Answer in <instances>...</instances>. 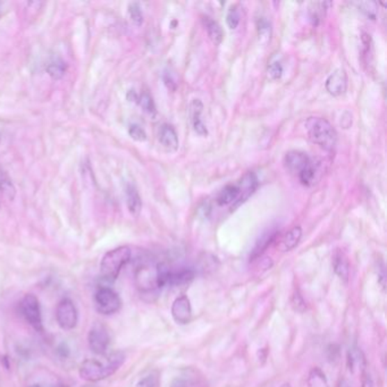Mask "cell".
I'll list each match as a JSON object with an SVG mask.
<instances>
[{
  "label": "cell",
  "mask_w": 387,
  "mask_h": 387,
  "mask_svg": "<svg viewBox=\"0 0 387 387\" xmlns=\"http://www.w3.org/2000/svg\"><path fill=\"white\" fill-rule=\"evenodd\" d=\"M139 105L141 106L142 109L148 114L154 115L156 113V106H155L154 99L148 93H141L138 95Z\"/></svg>",
  "instance_id": "obj_25"
},
{
  "label": "cell",
  "mask_w": 387,
  "mask_h": 387,
  "mask_svg": "<svg viewBox=\"0 0 387 387\" xmlns=\"http://www.w3.org/2000/svg\"><path fill=\"white\" fill-rule=\"evenodd\" d=\"M282 387H290V385H284V386Z\"/></svg>",
  "instance_id": "obj_36"
},
{
  "label": "cell",
  "mask_w": 387,
  "mask_h": 387,
  "mask_svg": "<svg viewBox=\"0 0 387 387\" xmlns=\"http://www.w3.org/2000/svg\"><path fill=\"white\" fill-rule=\"evenodd\" d=\"M31 387H40V386H38V385H33V386Z\"/></svg>",
  "instance_id": "obj_37"
},
{
  "label": "cell",
  "mask_w": 387,
  "mask_h": 387,
  "mask_svg": "<svg viewBox=\"0 0 387 387\" xmlns=\"http://www.w3.org/2000/svg\"><path fill=\"white\" fill-rule=\"evenodd\" d=\"M292 307L295 311H299V313H303L306 310V302H304L302 295L298 291L293 294Z\"/></svg>",
  "instance_id": "obj_31"
},
{
  "label": "cell",
  "mask_w": 387,
  "mask_h": 387,
  "mask_svg": "<svg viewBox=\"0 0 387 387\" xmlns=\"http://www.w3.org/2000/svg\"><path fill=\"white\" fill-rule=\"evenodd\" d=\"M129 15L131 21H132L136 26H140V25L143 23V14H142L141 7H140L139 3H129Z\"/></svg>",
  "instance_id": "obj_26"
},
{
  "label": "cell",
  "mask_w": 387,
  "mask_h": 387,
  "mask_svg": "<svg viewBox=\"0 0 387 387\" xmlns=\"http://www.w3.org/2000/svg\"><path fill=\"white\" fill-rule=\"evenodd\" d=\"M338 387H351V386L350 384L347 383V381H342L341 383H340V385H338Z\"/></svg>",
  "instance_id": "obj_35"
},
{
  "label": "cell",
  "mask_w": 387,
  "mask_h": 387,
  "mask_svg": "<svg viewBox=\"0 0 387 387\" xmlns=\"http://www.w3.org/2000/svg\"><path fill=\"white\" fill-rule=\"evenodd\" d=\"M301 237L302 228L300 226H295L283 237L278 248L282 252L291 251L294 249L295 246H298L299 243L301 241Z\"/></svg>",
  "instance_id": "obj_16"
},
{
  "label": "cell",
  "mask_w": 387,
  "mask_h": 387,
  "mask_svg": "<svg viewBox=\"0 0 387 387\" xmlns=\"http://www.w3.org/2000/svg\"><path fill=\"white\" fill-rule=\"evenodd\" d=\"M239 198H240V190L237 188V185H228L217 196V203L219 206H228L230 203H235Z\"/></svg>",
  "instance_id": "obj_20"
},
{
  "label": "cell",
  "mask_w": 387,
  "mask_h": 387,
  "mask_svg": "<svg viewBox=\"0 0 387 387\" xmlns=\"http://www.w3.org/2000/svg\"><path fill=\"white\" fill-rule=\"evenodd\" d=\"M333 267H334L335 274H336L342 281L347 282V280H349V275H350V266H349V262H347V258L345 257L343 252L338 251V253L334 255Z\"/></svg>",
  "instance_id": "obj_18"
},
{
  "label": "cell",
  "mask_w": 387,
  "mask_h": 387,
  "mask_svg": "<svg viewBox=\"0 0 387 387\" xmlns=\"http://www.w3.org/2000/svg\"><path fill=\"white\" fill-rule=\"evenodd\" d=\"M56 319L65 331H72L77 327L79 314L73 301L70 299H64L59 302L56 309Z\"/></svg>",
  "instance_id": "obj_7"
},
{
  "label": "cell",
  "mask_w": 387,
  "mask_h": 387,
  "mask_svg": "<svg viewBox=\"0 0 387 387\" xmlns=\"http://www.w3.org/2000/svg\"><path fill=\"white\" fill-rule=\"evenodd\" d=\"M95 303L97 310L105 316L116 314L122 307L120 297L109 287H102L97 291L95 295Z\"/></svg>",
  "instance_id": "obj_5"
},
{
  "label": "cell",
  "mask_w": 387,
  "mask_h": 387,
  "mask_svg": "<svg viewBox=\"0 0 387 387\" xmlns=\"http://www.w3.org/2000/svg\"><path fill=\"white\" fill-rule=\"evenodd\" d=\"M347 368L349 372L354 375H363L366 372V356L363 351L358 347H352L347 351Z\"/></svg>",
  "instance_id": "obj_12"
},
{
  "label": "cell",
  "mask_w": 387,
  "mask_h": 387,
  "mask_svg": "<svg viewBox=\"0 0 387 387\" xmlns=\"http://www.w3.org/2000/svg\"><path fill=\"white\" fill-rule=\"evenodd\" d=\"M226 23H228V28L232 29V30L237 28V25L240 23V15H239V13L237 12V10L230 8L228 16H226Z\"/></svg>",
  "instance_id": "obj_29"
},
{
  "label": "cell",
  "mask_w": 387,
  "mask_h": 387,
  "mask_svg": "<svg viewBox=\"0 0 387 387\" xmlns=\"http://www.w3.org/2000/svg\"><path fill=\"white\" fill-rule=\"evenodd\" d=\"M131 259L129 246H118L108 251L100 262V276L105 282L113 283L117 280L120 271Z\"/></svg>",
  "instance_id": "obj_3"
},
{
  "label": "cell",
  "mask_w": 387,
  "mask_h": 387,
  "mask_svg": "<svg viewBox=\"0 0 387 387\" xmlns=\"http://www.w3.org/2000/svg\"><path fill=\"white\" fill-rule=\"evenodd\" d=\"M125 192L126 205H127L129 212L136 217L140 215L142 210V200L139 194L138 189L133 184H127Z\"/></svg>",
  "instance_id": "obj_15"
},
{
  "label": "cell",
  "mask_w": 387,
  "mask_h": 387,
  "mask_svg": "<svg viewBox=\"0 0 387 387\" xmlns=\"http://www.w3.org/2000/svg\"><path fill=\"white\" fill-rule=\"evenodd\" d=\"M326 90L333 97L345 95L347 89V75L345 70H336L326 80Z\"/></svg>",
  "instance_id": "obj_10"
},
{
  "label": "cell",
  "mask_w": 387,
  "mask_h": 387,
  "mask_svg": "<svg viewBox=\"0 0 387 387\" xmlns=\"http://www.w3.org/2000/svg\"><path fill=\"white\" fill-rule=\"evenodd\" d=\"M172 316L176 323L185 325L190 323L192 317V307L187 295H181L176 299L172 306Z\"/></svg>",
  "instance_id": "obj_11"
},
{
  "label": "cell",
  "mask_w": 387,
  "mask_h": 387,
  "mask_svg": "<svg viewBox=\"0 0 387 387\" xmlns=\"http://www.w3.org/2000/svg\"><path fill=\"white\" fill-rule=\"evenodd\" d=\"M0 17H1V12H0Z\"/></svg>",
  "instance_id": "obj_38"
},
{
  "label": "cell",
  "mask_w": 387,
  "mask_h": 387,
  "mask_svg": "<svg viewBox=\"0 0 387 387\" xmlns=\"http://www.w3.org/2000/svg\"><path fill=\"white\" fill-rule=\"evenodd\" d=\"M191 122L194 125V129L199 136H207L208 131L203 120H201V114H203V102H200L199 99H194V102H191Z\"/></svg>",
  "instance_id": "obj_14"
},
{
  "label": "cell",
  "mask_w": 387,
  "mask_h": 387,
  "mask_svg": "<svg viewBox=\"0 0 387 387\" xmlns=\"http://www.w3.org/2000/svg\"><path fill=\"white\" fill-rule=\"evenodd\" d=\"M257 185H258V180L255 177V174L252 172L246 173L241 180L240 184L237 185V188L240 190L239 203H243L244 200L248 199L253 194V191L257 189Z\"/></svg>",
  "instance_id": "obj_17"
},
{
  "label": "cell",
  "mask_w": 387,
  "mask_h": 387,
  "mask_svg": "<svg viewBox=\"0 0 387 387\" xmlns=\"http://www.w3.org/2000/svg\"><path fill=\"white\" fill-rule=\"evenodd\" d=\"M171 387H188V384H187V381L184 379H182V378H176L173 381L172 384H171Z\"/></svg>",
  "instance_id": "obj_34"
},
{
  "label": "cell",
  "mask_w": 387,
  "mask_h": 387,
  "mask_svg": "<svg viewBox=\"0 0 387 387\" xmlns=\"http://www.w3.org/2000/svg\"><path fill=\"white\" fill-rule=\"evenodd\" d=\"M47 73L49 74L50 77L54 80H61L66 73V65L62 61L52 62L47 66Z\"/></svg>",
  "instance_id": "obj_24"
},
{
  "label": "cell",
  "mask_w": 387,
  "mask_h": 387,
  "mask_svg": "<svg viewBox=\"0 0 387 387\" xmlns=\"http://www.w3.org/2000/svg\"><path fill=\"white\" fill-rule=\"evenodd\" d=\"M136 387H157V377L155 375L145 376L136 383Z\"/></svg>",
  "instance_id": "obj_32"
},
{
  "label": "cell",
  "mask_w": 387,
  "mask_h": 387,
  "mask_svg": "<svg viewBox=\"0 0 387 387\" xmlns=\"http://www.w3.org/2000/svg\"><path fill=\"white\" fill-rule=\"evenodd\" d=\"M129 134L131 138L136 141L143 142L147 140V133L145 129H142L141 126L131 125L129 129Z\"/></svg>",
  "instance_id": "obj_28"
},
{
  "label": "cell",
  "mask_w": 387,
  "mask_h": 387,
  "mask_svg": "<svg viewBox=\"0 0 387 387\" xmlns=\"http://www.w3.org/2000/svg\"><path fill=\"white\" fill-rule=\"evenodd\" d=\"M363 387H377L375 381L372 379V376L369 375L368 372H363Z\"/></svg>",
  "instance_id": "obj_33"
},
{
  "label": "cell",
  "mask_w": 387,
  "mask_h": 387,
  "mask_svg": "<svg viewBox=\"0 0 387 387\" xmlns=\"http://www.w3.org/2000/svg\"><path fill=\"white\" fill-rule=\"evenodd\" d=\"M203 24H205L207 33L210 35L212 42L219 45L223 41V39H224V32L221 30V25L217 22L212 21L210 17H205L203 19Z\"/></svg>",
  "instance_id": "obj_21"
},
{
  "label": "cell",
  "mask_w": 387,
  "mask_h": 387,
  "mask_svg": "<svg viewBox=\"0 0 387 387\" xmlns=\"http://www.w3.org/2000/svg\"><path fill=\"white\" fill-rule=\"evenodd\" d=\"M125 361V354L122 351H115L104 354L100 359H88L80 366V377L90 383H97L114 375Z\"/></svg>",
  "instance_id": "obj_1"
},
{
  "label": "cell",
  "mask_w": 387,
  "mask_h": 387,
  "mask_svg": "<svg viewBox=\"0 0 387 387\" xmlns=\"http://www.w3.org/2000/svg\"><path fill=\"white\" fill-rule=\"evenodd\" d=\"M158 277H159L158 266L157 267H149V266L140 267L136 275V286L139 290H141L142 292L154 291L155 289L159 287Z\"/></svg>",
  "instance_id": "obj_9"
},
{
  "label": "cell",
  "mask_w": 387,
  "mask_h": 387,
  "mask_svg": "<svg viewBox=\"0 0 387 387\" xmlns=\"http://www.w3.org/2000/svg\"><path fill=\"white\" fill-rule=\"evenodd\" d=\"M158 140H159L160 145L168 151H176L180 145L177 133H176L175 129L169 124H164L160 126Z\"/></svg>",
  "instance_id": "obj_13"
},
{
  "label": "cell",
  "mask_w": 387,
  "mask_h": 387,
  "mask_svg": "<svg viewBox=\"0 0 387 387\" xmlns=\"http://www.w3.org/2000/svg\"><path fill=\"white\" fill-rule=\"evenodd\" d=\"M304 129L313 143L319 145L326 151L334 150L338 142V134L329 120L322 117H310L306 120Z\"/></svg>",
  "instance_id": "obj_2"
},
{
  "label": "cell",
  "mask_w": 387,
  "mask_h": 387,
  "mask_svg": "<svg viewBox=\"0 0 387 387\" xmlns=\"http://www.w3.org/2000/svg\"><path fill=\"white\" fill-rule=\"evenodd\" d=\"M284 164L291 174L298 176L302 184L311 185L314 183L316 168L307 154L302 151H289L284 158Z\"/></svg>",
  "instance_id": "obj_4"
},
{
  "label": "cell",
  "mask_w": 387,
  "mask_h": 387,
  "mask_svg": "<svg viewBox=\"0 0 387 387\" xmlns=\"http://www.w3.org/2000/svg\"><path fill=\"white\" fill-rule=\"evenodd\" d=\"M22 315L30 325L38 332L42 331V315H41L40 302L33 294L25 295L21 301Z\"/></svg>",
  "instance_id": "obj_6"
},
{
  "label": "cell",
  "mask_w": 387,
  "mask_h": 387,
  "mask_svg": "<svg viewBox=\"0 0 387 387\" xmlns=\"http://www.w3.org/2000/svg\"><path fill=\"white\" fill-rule=\"evenodd\" d=\"M308 386L309 387H329V381L319 368H314L308 376Z\"/></svg>",
  "instance_id": "obj_23"
},
{
  "label": "cell",
  "mask_w": 387,
  "mask_h": 387,
  "mask_svg": "<svg viewBox=\"0 0 387 387\" xmlns=\"http://www.w3.org/2000/svg\"><path fill=\"white\" fill-rule=\"evenodd\" d=\"M276 235L277 232H268V233L264 234V235L259 239L257 244H255V249H253V252H252V258H258L259 255H262V252L267 249L268 246H271V243L274 242Z\"/></svg>",
  "instance_id": "obj_22"
},
{
  "label": "cell",
  "mask_w": 387,
  "mask_h": 387,
  "mask_svg": "<svg viewBox=\"0 0 387 387\" xmlns=\"http://www.w3.org/2000/svg\"><path fill=\"white\" fill-rule=\"evenodd\" d=\"M359 10L368 16L369 19H375L377 16V3L375 1H363L358 3Z\"/></svg>",
  "instance_id": "obj_27"
},
{
  "label": "cell",
  "mask_w": 387,
  "mask_h": 387,
  "mask_svg": "<svg viewBox=\"0 0 387 387\" xmlns=\"http://www.w3.org/2000/svg\"><path fill=\"white\" fill-rule=\"evenodd\" d=\"M88 342H89L90 349L93 354L97 356L106 354V351L111 343V336H109V333L105 326L102 324H95L90 329Z\"/></svg>",
  "instance_id": "obj_8"
},
{
  "label": "cell",
  "mask_w": 387,
  "mask_h": 387,
  "mask_svg": "<svg viewBox=\"0 0 387 387\" xmlns=\"http://www.w3.org/2000/svg\"><path fill=\"white\" fill-rule=\"evenodd\" d=\"M0 194L8 201H13L16 197V188L12 178L3 169L0 168Z\"/></svg>",
  "instance_id": "obj_19"
},
{
  "label": "cell",
  "mask_w": 387,
  "mask_h": 387,
  "mask_svg": "<svg viewBox=\"0 0 387 387\" xmlns=\"http://www.w3.org/2000/svg\"><path fill=\"white\" fill-rule=\"evenodd\" d=\"M283 74L282 65L280 63H273V64L268 68V77L271 80H278Z\"/></svg>",
  "instance_id": "obj_30"
}]
</instances>
